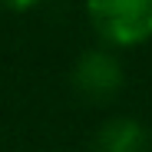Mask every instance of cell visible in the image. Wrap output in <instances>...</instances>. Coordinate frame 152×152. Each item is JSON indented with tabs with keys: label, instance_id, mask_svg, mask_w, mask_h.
<instances>
[{
	"label": "cell",
	"instance_id": "1",
	"mask_svg": "<svg viewBox=\"0 0 152 152\" xmlns=\"http://www.w3.org/2000/svg\"><path fill=\"white\" fill-rule=\"evenodd\" d=\"M86 13L109 46H139L152 40V0H86Z\"/></svg>",
	"mask_w": 152,
	"mask_h": 152
},
{
	"label": "cell",
	"instance_id": "2",
	"mask_svg": "<svg viewBox=\"0 0 152 152\" xmlns=\"http://www.w3.org/2000/svg\"><path fill=\"white\" fill-rule=\"evenodd\" d=\"M69 83H73L76 96L89 99V103H106L122 89L126 69L113 50H86V53L76 56V63L69 69Z\"/></svg>",
	"mask_w": 152,
	"mask_h": 152
},
{
	"label": "cell",
	"instance_id": "3",
	"mask_svg": "<svg viewBox=\"0 0 152 152\" xmlns=\"http://www.w3.org/2000/svg\"><path fill=\"white\" fill-rule=\"evenodd\" d=\"M152 136L132 116L106 119L93 136V152H149Z\"/></svg>",
	"mask_w": 152,
	"mask_h": 152
},
{
	"label": "cell",
	"instance_id": "4",
	"mask_svg": "<svg viewBox=\"0 0 152 152\" xmlns=\"http://www.w3.org/2000/svg\"><path fill=\"white\" fill-rule=\"evenodd\" d=\"M0 4H4L7 10H17V13H20V10H30V7H37L40 0H0Z\"/></svg>",
	"mask_w": 152,
	"mask_h": 152
}]
</instances>
